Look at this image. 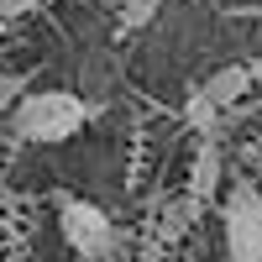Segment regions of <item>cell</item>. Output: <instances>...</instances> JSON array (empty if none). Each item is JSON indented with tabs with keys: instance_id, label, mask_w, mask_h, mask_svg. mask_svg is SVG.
<instances>
[{
	"instance_id": "cell-4",
	"label": "cell",
	"mask_w": 262,
	"mask_h": 262,
	"mask_svg": "<svg viewBox=\"0 0 262 262\" xmlns=\"http://www.w3.org/2000/svg\"><path fill=\"white\" fill-rule=\"evenodd\" d=\"M257 79H262V58H252V63H226V69H215V74L200 84V95L215 105V111H231V105H242V100L252 95Z\"/></svg>"
},
{
	"instance_id": "cell-5",
	"label": "cell",
	"mask_w": 262,
	"mask_h": 262,
	"mask_svg": "<svg viewBox=\"0 0 262 262\" xmlns=\"http://www.w3.org/2000/svg\"><path fill=\"white\" fill-rule=\"evenodd\" d=\"M221 142L215 137H205V147L194 152V173H189V205L200 210V205H210L215 200V189H221Z\"/></svg>"
},
{
	"instance_id": "cell-1",
	"label": "cell",
	"mask_w": 262,
	"mask_h": 262,
	"mask_svg": "<svg viewBox=\"0 0 262 262\" xmlns=\"http://www.w3.org/2000/svg\"><path fill=\"white\" fill-rule=\"evenodd\" d=\"M90 116H95V105L69 90H32L11 105V137L32 147H53V142H69Z\"/></svg>"
},
{
	"instance_id": "cell-8",
	"label": "cell",
	"mask_w": 262,
	"mask_h": 262,
	"mask_svg": "<svg viewBox=\"0 0 262 262\" xmlns=\"http://www.w3.org/2000/svg\"><path fill=\"white\" fill-rule=\"evenodd\" d=\"M48 0H0V21H16V16H32V11H42Z\"/></svg>"
},
{
	"instance_id": "cell-7",
	"label": "cell",
	"mask_w": 262,
	"mask_h": 262,
	"mask_svg": "<svg viewBox=\"0 0 262 262\" xmlns=\"http://www.w3.org/2000/svg\"><path fill=\"white\" fill-rule=\"evenodd\" d=\"M163 11V0H126L121 6V32H137V27H147L152 16Z\"/></svg>"
},
{
	"instance_id": "cell-9",
	"label": "cell",
	"mask_w": 262,
	"mask_h": 262,
	"mask_svg": "<svg viewBox=\"0 0 262 262\" xmlns=\"http://www.w3.org/2000/svg\"><path fill=\"white\" fill-rule=\"evenodd\" d=\"M27 95V79L21 74H11V79H0V111H11V105Z\"/></svg>"
},
{
	"instance_id": "cell-3",
	"label": "cell",
	"mask_w": 262,
	"mask_h": 262,
	"mask_svg": "<svg viewBox=\"0 0 262 262\" xmlns=\"http://www.w3.org/2000/svg\"><path fill=\"white\" fill-rule=\"evenodd\" d=\"M221 221H226V252L231 262H262V189L252 179H236L226 205H221Z\"/></svg>"
},
{
	"instance_id": "cell-10",
	"label": "cell",
	"mask_w": 262,
	"mask_h": 262,
	"mask_svg": "<svg viewBox=\"0 0 262 262\" xmlns=\"http://www.w3.org/2000/svg\"><path fill=\"white\" fill-rule=\"evenodd\" d=\"M252 184L262 189V152H257V163H252Z\"/></svg>"
},
{
	"instance_id": "cell-6",
	"label": "cell",
	"mask_w": 262,
	"mask_h": 262,
	"mask_svg": "<svg viewBox=\"0 0 262 262\" xmlns=\"http://www.w3.org/2000/svg\"><path fill=\"white\" fill-rule=\"evenodd\" d=\"M184 116H189V126H200L205 137H215V126H221V111L200 95V90H189V105H184Z\"/></svg>"
},
{
	"instance_id": "cell-2",
	"label": "cell",
	"mask_w": 262,
	"mask_h": 262,
	"mask_svg": "<svg viewBox=\"0 0 262 262\" xmlns=\"http://www.w3.org/2000/svg\"><path fill=\"white\" fill-rule=\"evenodd\" d=\"M58 226H63V242H69L84 262H105V257H116V247H121L116 221H111L100 205L74 200V194H63V200H58Z\"/></svg>"
}]
</instances>
